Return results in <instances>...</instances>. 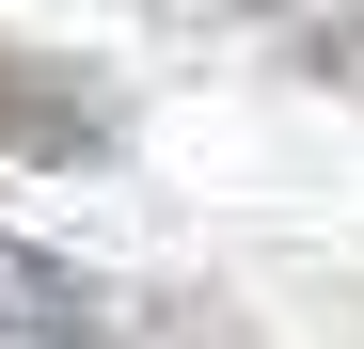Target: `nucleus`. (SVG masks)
Returning <instances> with one entry per match:
<instances>
[{"label":"nucleus","mask_w":364,"mask_h":349,"mask_svg":"<svg viewBox=\"0 0 364 349\" xmlns=\"http://www.w3.org/2000/svg\"><path fill=\"white\" fill-rule=\"evenodd\" d=\"M127 143V111H111L95 64H64V48H16L0 32V159H48V174H80Z\"/></svg>","instance_id":"f257e3e1"},{"label":"nucleus","mask_w":364,"mask_h":349,"mask_svg":"<svg viewBox=\"0 0 364 349\" xmlns=\"http://www.w3.org/2000/svg\"><path fill=\"white\" fill-rule=\"evenodd\" d=\"M0 333H16V349H111V333H127V302H111L95 270H64V254L0 239Z\"/></svg>","instance_id":"f03ea898"}]
</instances>
